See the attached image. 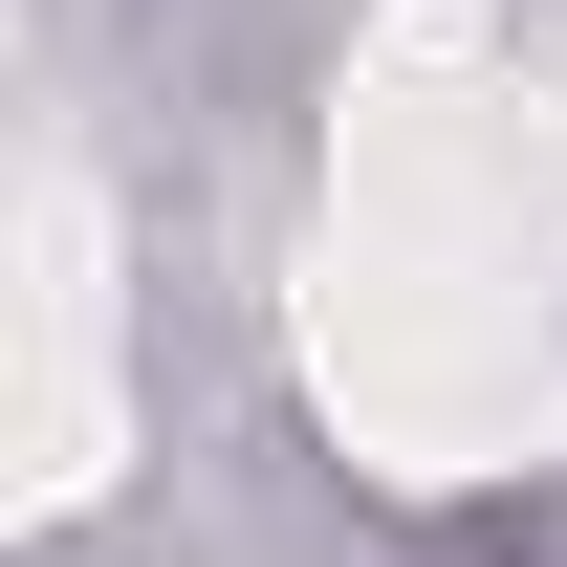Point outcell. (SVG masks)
I'll list each match as a JSON object with an SVG mask.
<instances>
[{"label": "cell", "mask_w": 567, "mask_h": 567, "mask_svg": "<svg viewBox=\"0 0 567 567\" xmlns=\"http://www.w3.org/2000/svg\"><path fill=\"white\" fill-rule=\"evenodd\" d=\"M110 458H132V415H110V197L22 175V502L66 524Z\"/></svg>", "instance_id": "cell-2"}, {"label": "cell", "mask_w": 567, "mask_h": 567, "mask_svg": "<svg viewBox=\"0 0 567 567\" xmlns=\"http://www.w3.org/2000/svg\"><path fill=\"white\" fill-rule=\"evenodd\" d=\"M306 393L371 481H524L567 436V350H546V284L436 262V240H328L306 262Z\"/></svg>", "instance_id": "cell-1"}]
</instances>
